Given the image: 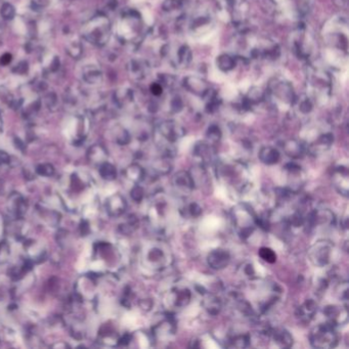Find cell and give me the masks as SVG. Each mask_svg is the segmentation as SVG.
Segmentation results:
<instances>
[{
    "mask_svg": "<svg viewBox=\"0 0 349 349\" xmlns=\"http://www.w3.org/2000/svg\"><path fill=\"white\" fill-rule=\"evenodd\" d=\"M310 344L316 348H334L338 344V335L336 333L335 326L325 323L316 326L309 336Z\"/></svg>",
    "mask_w": 349,
    "mask_h": 349,
    "instance_id": "1",
    "label": "cell"
},
{
    "mask_svg": "<svg viewBox=\"0 0 349 349\" xmlns=\"http://www.w3.org/2000/svg\"><path fill=\"white\" fill-rule=\"evenodd\" d=\"M333 244L330 241L320 240L315 243L308 250L310 262L317 267H324L331 261Z\"/></svg>",
    "mask_w": 349,
    "mask_h": 349,
    "instance_id": "2",
    "label": "cell"
},
{
    "mask_svg": "<svg viewBox=\"0 0 349 349\" xmlns=\"http://www.w3.org/2000/svg\"><path fill=\"white\" fill-rule=\"evenodd\" d=\"M172 185L174 190L183 196H188L195 188V181L193 175L185 170L176 172L172 177Z\"/></svg>",
    "mask_w": 349,
    "mask_h": 349,
    "instance_id": "3",
    "label": "cell"
},
{
    "mask_svg": "<svg viewBox=\"0 0 349 349\" xmlns=\"http://www.w3.org/2000/svg\"><path fill=\"white\" fill-rule=\"evenodd\" d=\"M208 266L216 270H221L229 266L231 262V254L228 250L215 249L207 256Z\"/></svg>",
    "mask_w": 349,
    "mask_h": 349,
    "instance_id": "4",
    "label": "cell"
},
{
    "mask_svg": "<svg viewBox=\"0 0 349 349\" xmlns=\"http://www.w3.org/2000/svg\"><path fill=\"white\" fill-rule=\"evenodd\" d=\"M107 212L112 217H118L123 214L127 209V203L125 198L120 194H114L108 198L106 203Z\"/></svg>",
    "mask_w": 349,
    "mask_h": 349,
    "instance_id": "5",
    "label": "cell"
},
{
    "mask_svg": "<svg viewBox=\"0 0 349 349\" xmlns=\"http://www.w3.org/2000/svg\"><path fill=\"white\" fill-rule=\"evenodd\" d=\"M146 261L150 267L159 270L166 266L167 256L162 248L153 246L146 253Z\"/></svg>",
    "mask_w": 349,
    "mask_h": 349,
    "instance_id": "6",
    "label": "cell"
},
{
    "mask_svg": "<svg viewBox=\"0 0 349 349\" xmlns=\"http://www.w3.org/2000/svg\"><path fill=\"white\" fill-rule=\"evenodd\" d=\"M268 337L273 341V343L281 348H289L293 345V337L286 329H269Z\"/></svg>",
    "mask_w": 349,
    "mask_h": 349,
    "instance_id": "7",
    "label": "cell"
},
{
    "mask_svg": "<svg viewBox=\"0 0 349 349\" xmlns=\"http://www.w3.org/2000/svg\"><path fill=\"white\" fill-rule=\"evenodd\" d=\"M317 311V304L315 300L308 299L303 304H301L297 310L296 316L303 323H309L313 319Z\"/></svg>",
    "mask_w": 349,
    "mask_h": 349,
    "instance_id": "8",
    "label": "cell"
},
{
    "mask_svg": "<svg viewBox=\"0 0 349 349\" xmlns=\"http://www.w3.org/2000/svg\"><path fill=\"white\" fill-rule=\"evenodd\" d=\"M334 184L337 191L343 195L344 197H348V171L346 167H338L334 171Z\"/></svg>",
    "mask_w": 349,
    "mask_h": 349,
    "instance_id": "9",
    "label": "cell"
},
{
    "mask_svg": "<svg viewBox=\"0 0 349 349\" xmlns=\"http://www.w3.org/2000/svg\"><path fill=\"white\" fill-rule=\"evenodd\" d=\"M324 315L328 318V323L334 325L342 324L344 320H346V310H342L340 307L335 305H329L325 307Z\"/></svg>",
    "mask_w": 349,
    "mask_h": 349,
    "instance_id": "10",
    "label": "cell"
},
{
    "mask_svg": "<svg viewBox=\"0 0 349 349\" xmlns=\"http://www.w3.org/2000/svg\"><path fill=\"white\" fill-rule=\"evenodd\" d=\"M203 306L209 315L217 316L222 308V302L218 296H216L214 294L205 293L203 299Z\"/></svg>",
    "mask_w": 349,
    "mask_h": 349,
    "instance_id": "11",
    "label": "cell"
},
{
    "mask_svg": "<svg viewBox=\"0 0 349 349\" xmlns=\"http://www.w3.org/2000/svg\"><path fill=\"white\" fill-rule=\"evenodd\" d=\"M258 158L266 165H275L281 160V154L279 150L272 147H264L259 150Z\"/></svg>",
    "mask_w": 349,
    "mask_h": 349,
    "instance_id": "12",
    "label": "cell"
},
{
    "mask_svg": "<svg viewBox=\"0 0 349 349\" xmlns=\"http://www.w3.org/2000/svg\"><path fill=\"white\" fill-rule=\"evenodd\" d=\"M171 298L172 302L175 307H185L188 303L191 302L192 299V292L186 289H174L171 291Z\"/></svg>",
    "mask_w": 349,
    "mask_h": 349,
    "instance_id": "13",
    "label": "cell"
},
{
    "mask_svg": "<svg viewBox=\"0 0 349 349\" xmlns=\"http://www.w3.org/2000/svg\"><path fill=\"white\" fill-rule=\"evenodd\" d=\"M9 206H11V209L17 216V218H22V216L27 211V204L24 198L18 194H14L11 196V198H9Z\"/></svg>",
    "mask_w": 349,
    "mask_h": 349,
    "instance_id": "14",
    "label": "cell"
},
{
    "mask_svg": "<svg viewBox=\"0 0 349 349\" xmlns=\"http://www.w3.org/2000/svg\"><path fill=\"white\" fill-rule=\"evenodd\" d=\"M284 150L286 155L293 160L302 158L305 153L304 147L295 140H290L288 143H286L284 146Z\"/></svg>",
    "mask_w": 349,
    "mask_h": 349,
    "instance_id": "15",
    "label": "cell"
},
{
    "mask_svg": "<svg viewBox=\"0 0 349 349\" xmlns=\"http://www.w3.org/2000/svg\"><path fill=\"white\" fill-rule=\"evenodd\" d=\"M125 175L129 181L133 182L134 183H139L146 178L145 169L138 164H131L125 170Z\"/></svg>",
    "mask_w": 349,
    "mask_h": 349,
    "instance_id": "16",
    "label": "cell"
},
{
    "mask_svg": "<svg viewBox=\"0 0 349 349\" xmlns=\"http://www.w3.org/2000/svg\"><path fill=\"white\" fill-rule=\"evenodd\" d=\"M107 156L108 155H107L106 150L100 146H93L92 148L89 149L88 154H87V158L89 160V162L92 164H96V165H100L103 162H106Z\"/></svg>",
    "mask_w": 349,
    "mask_h": 349,
    "instance_id": "17",
    "label": "cell"
},
{
    "mask_svg": "<svg viewBox=\"0 0 349 349\" xmlns=\"http://www.w3.org/2000/svg\"><path fill=\"white\" fill-rule=\"evenodd\" d=\"M194 155L196 156V158L200 160L202 164H208L211 162V160H212L210 148L208 146H206L205 144L198 145L195 148Z\"/></svg>",
    "mask_w": 349,
    "mask_h": 349,
    "instance_id": "18",
    "label": "cell"
},
{
    "mask_svg": "<svg viewBox=\"0 0 349 349\" xmlns=\"http://www.w3.org/2000/svg\"><path fill=\"white\" fill-rule=\"evenodd\" d=\"M100 174L106 181H114L117 177V169L111 163L103 162L100 165Z\"/></svg>",
    "mask_w": 349,
    "mask_h": 349,
    "instance_id": "19",
    "label": "cell"
},
{
    "mask_svg": "<svg viewBox=\"0 0 349 349\" xmlns=\"http://www.w3.org/2000/svg\"><path fill=\"white\" fill-rule=\"evenodd\" d=\"M153 170H154L158 175L167 174L169 171L171 170L170 159L165 158V157L160 158L159 160H157V162L154 164Z\"/></svg>",
    "mask_w": 349,
    "mask_h": 349,
    "instance_id": "20",
    "label": "cell"
},
{
    "mask_svg": "<svg viewBox=\"0 0 349 349\" xmlns=\"http://www.w3.org/2000/svg\"><path fill=\"white\" fill-rule=\"evenodd\" d=\"M230 346L237 348H246L250 345L251 339L248 335H237L230 339Z\"/></svg>",
    "mask_w": 349,
    "mask_h": 349,
    "instance_id": "21",
    "label": "cell"
},
{
    "mask_svg": "<svg viewBox=\"0 0 349 349\" xmlns=\"http://www.w3.org/2000/svg\"><path fill=\"white\" fill-rule=\"evenodd\" d=\"M259 256L262 260H264L267 263H275L277 261V254L272 249L268 247H262L259 249Z\"/></svg>",
    "mask_w": 349,
    "mask_h": 349,
    "instance_id": "22",
    "label": "cell"
},
{
    "mask_svg": "<svg viewBox=\"0 0 349 349\" xmlns=\"http://www.w3.org/2000/svg\"><path fill=\"white\" fill-rule=\"evenodd\" d=\"M130 197L131 199L133 200L136 203H140L141 201L144 200L145 198V190L143 186H140L138 184L134 185L132 187V190L130 191Z\"/></svg>",
    "mask_w": 349,
    "mask_h": 349,
    "instance_id": "23",
    "label": "cell"
},
{
    "mask_svg": "<svg viewBox=\"0 0 349 349\" xmlns=\"http://www.w3.org/2000/svg\"><path fill=\"white\" fill-rule=\"evenodd\" d=\"M9 255H11V247L6 241H0V263H4L7 261Z\"/></svg>",
    "mask_w": 349,
    "mask_h": 349,
    "instance_id": "24",
    "label": "cell"
},
{
    "mask_svg": "<svg viewBox=\"0 0 349 349\" xmlns=\"http://www.w3.org/2000/svg\"><path fill=\"white\" fill-rule=\"evenodd\" d=\"M36 173L42 176H51L54 173V169L50 164H40L36 168Z\"/></svg>",
    "mask_w": 349,
    "mask_h": 349,
    "instance_id": "25",
    "label": "cell"
},
{
    "mask_svg": "<svg viewBox=\"0 0 349 349\" xmlns=\"http://www.w3.org/2000/svg\"><path fill=\"white\" fill-rule=\"evenodd\" d=\"M187 211L192 217H199V216L202 214V208L200 207V205H198L197 203H192L188 205Z\"/></svg>",
    "mask_w": 349,
    "mask_h": 349,
    "instance_id": "26",
    "label": "cell"
},
{
    "mask_svg": "<svg viewBox=\"0 0 349 349\" xmlns=\"http://www.w3.org/2000/svg\"><path fill=\"white\" fill-rule=\"evenodd\" d=\"M243 270H244V275L246 277H248L250 279L255 278L256 270H255V268H254L252 263H246V264H245Z\"/></svg>",
    "mask_w": 349,
    "mask_h": 349,
    "instance_id": "27",
    "label": "cell"
},
{
    "mask_svg": "<svg viewBox=\"0 0 349 349\" xmlns=\"http://www.w3.org/2000/svg\"><path fill=\"white\" fill-rule=\"evenodd\" d=\"M138 305H139V307H140L141 309H143V310L149 311V310L152 309V307H153V305H154V302L152 301V299H149V298H147V299H141V300L139 301V302H138Z\"/></svg>",
    "mask_w": 349,
    "mask_h": 349,
    "instance_id": "28",
    "label": "cell"
},
{
    "mask_svg": "<svg viewBox=\"0 0 349 349\" xmlns=\"http://www.w3.org/2000/svg\"><path fill=\"white\" fill-rule=\"evenodd\" d=\"M80 232L82 235H87L89 233V224L86 221H83L80 225Z\"/></svg>",
    "mask_w": 349,
    "mask_h": 349,
    "instance_id": "29",
    "label": "cell"
},
{
    "mask_svg": "<svg viewBox=\"0 0 349 349\" xmlns=\"http://www.w3.org/2000/svg\"><path fill=\"white\" fill-rule=\"evenodd\" d=\"M11 61H12V55L9 53H5L1 58V60H0V63L2 65H7L8 63H11Z\"/></svg>",
    "mask_w": 349,
    "mask_h": 349,
    "instance_id": "30",
    "label": "cell"
},
{
    "mask_svg": "<svg viewBox=\"0 0 349 349\" xmlns=\"http://www.w3.org/2000/svg\"><path fill=\"white\" fill-rule=\"evenodd\" d=\"M8 161H9V157L5 153L0 152V165L8 163Z\"/></svg>",
    "mask_w": 349,
    "mask_h": 349,
    "instance_id": "31",
    "label": "cell"
}]
</instances>
